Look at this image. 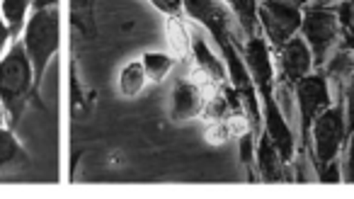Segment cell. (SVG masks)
Masks as SVG:
<instances>
[{
  "mask_svg": "<svg viewBox=\"0 0 354 199\" xmlns=\"http://www.w3.org/2000/svg\"><path fill=\"white\" fill-rule=\"evenodd\" d=\"M10 30H8L6 20H3V15H0V56H3V49L8 46V41H10Z\"/></svg>",
  "mask_w": 354,
  "mask_h": 199,
  "instance_id": "22",
  "label": "cell"
},
{
  "mask_svg": "<svg viewBox=\"0 0 354 199\" xmlns=\"http://www.w3.org/2000/svg\"><path fill=\"white\" fill-rule=\"evenodd\" d=\"M301 6L291 0H257V27L272 51L279 49L301 30Z\"/></svg>",
  "mask_w": 354,
  "mask_h": 199,
  "instance_id": "6",
  "label": "cell"
},
{
  "mask_svg": "<svg viewBox=\"0 0 354 199\" xmlns=\"http://www.w3.org/2000/svg\"><path fill=\"white\" fill-rule=\"evenodd\" d=\"M347 144V122H344L342 102L330 105L313 122L308 134V146L313 149V163L320 182H337V158Z\"/></svg>",
  "mask_w": 354,
  "mask_h": 199,
  "instance_id": "3",
  "label": "cell"
},
{
  "mask_svg": "<svg viewBox=\"0 0 354 199\" xmlns=\"http://www.w3.org/2000/svg\"><path fill=\"white\" fill-rule=\"evenodd\" d=\"M291 3H296V6H299V3H304V0H291Z\"/></svg>",
  "mask_w": 354,
  "mask_h": 199,
  "instance_id": "25",
  "label": "cell"
},
{
  "mask_svg": "<svg viewBox=\"0 0 354 199\" xmlns=\"http://www.w3.org/2000/svg\"><path fill=\"white\" fill-rule=\"evenodd\" d=\"M301 12L304 17H301L299 35L304 37L313 54V66L320 70L330 61V56L342 46V27H339L337 12L323 6H306L301 8Z\"/></svg>",
  "mask_w": 354,
  "mask_h": 199,
  "instance_id": "5",
  "label": "cell"
},
{
  "mask_svg": "<svg viewBox=\"0 0 354 199\" xmlns=\"http://www.w3.org/2000/svg\"><path fill=\"white\" fill-rule=\"evenodd\" d=\"M30 10H32V0H0V15L6 20L12 39H17L22 35Z\"/></svg>",
  "mask_w": 354,
  "mask_h": 199,
  "instance_id": "15",
  "label": "cell"
},
{
  "mask_svg": "<svg viewBox=\"0 0 354 199\" xmlns=\"http://www.w3.org/2000/svg\"><path fill=\"white\" fill-rule=\"evenodd\" d=\"M294 100L301 122V151H306L313 122L333 105V93H330V83L323 70H310L306 78H301L294 88Z\"/></svg>",
  "mask_w": 354,
  "mask_h": 199,
  "instance_id": "7",
  "label": "cell"
},
{
  "mask_svg": "<svg viewBox=\"0 0 354 199\" xmlns=\"http://www.w3.org/2000/svg\"><path fill=\"white\" fill-rule=\"evenodd\" d=\"M165 44L167 54L175 59H189L192 56V30L183 20V15H172L165 20Z\"/></svg>",
  "mask_w": 354,
  "mask_h": 199,
  "instance_id": "12",
  "label": "cell"
},
{
  "mask_svg": "<svg viewBox=\"0 0 354 199\" xmlns=\"http://www.w3.org/2000/svg\"><path fill=\"white\" fill-rule=\"evenodd\" d=\"M151 6L160 10L162 15H183V0H151Z\"/></svg>",
  "mask_w": 354,
  "mask_h": 199,
  "instance_id": "21",
  "label": "cell"
},
{
  "mask_svg": "<svg viewBox=\"0 0 354 199\" xmlns=\"http://www.w3.org/2000/svg\"><path fill=\"white\" fill-rule=\"evenodd\" d=\"M277 56V68H279V78H281V88L294 90L296 83L301 78L315 70L313 66V54H310L308 44L304 41L301 35H294L289 41L279 46L277 51H272Z\"/></svg>",
  "mask_w": 354,
  "mask_h": 199,
  "instance_id": "8",
  "label": "cell"
},
{
  "mask_svg": "<svg viewBox=\"0 0 354 199\" xmlns=\"http://www.w3.org/2000/svg\"><path fill=\"white\" fill-rule=\"evenodd\" d=\"M221 3H226L228 10L236 15L245 37L260 32V27H257V0H221Z\"/></svg>",
  "mask_w": 354,
  "mask_h": 199,
  "instance_id": "17",
  "label": "cell"
},
{
  "mask_svg": "<svg viewBox=\"0 0 354 199\" xmlns=\"http://www.w3.org/2000/svg\"><path fill=\"white\" fill-rule=\"evenodd\" d=\"M255 155H257V168H260L262 180L267 182H279L284 180V160H281L277 146L272 144V139L267 134H262L255 141Z\"/></svg>",
  "mask_w": 354,
  "mask_h": 199,
  "instance_id": "11",
  "label": "cell"
},
{
  "mask_svg": "<svg viewBox=\"0 0 354 199\" xmlns=\"http://www.w3.org/2000/svg\"><path fill=\"white\" fill-rule=\"evenodd\" d=\"M59 6V0H32V10H44V8Z\"/></svg>",
  "mask_w": 354,
  "mask_h": 199,
  "instance_id": "23",
  "label": "cell"
},
{
  "mask_svg": "<svg viewBox=\"0 0 354 199\" xmlns=\"http://www.w3.org/2000/svg\"><path fill=\"white\" fill-rule=\"evenodd\" d=\"M243 59H245L248 73L252 78V85L257 90V97L262 100V129L272 139V144L277 146L281 160L291 163L296 151V139L289 129L284 112H281L279 97L274 93L277 83V66H274V54H272L270 44L265 37L257 35L245 37V46H243Z\"/></svg>",
  "mask_w": 354,
  "mask_h": 199,
  "instance_id": "1",
  "label": "cell"
},
{
  "mask_svg": "<svg viewBox=\"0 0 354 199\" xmlns=\"http://www.w3.org/2000/svg\"><path fill=\"white\" fill-rule=\"evenodd\" d=\"M189 61H192V70H189V73L202 80L209 90L228 83L226 64H223V59H218V56L214 54L207 37H204L202 32L192 30V56H189Z\"/></svg>",
  "mask_w": 354,
  "mask_h": 199,
  "instance_id": "10",
  "label": "cell"
},
{
  "mask_svg": "<svg viewBox=\"0 0 354 199\" xmlns=\"http://www.w3.org/2000/svg\"><path fill=\"white\" fill-rule=\"evenodd\" d=\"M344 122H347V136L354 134V70L344 85Z\"/></svg>",
  "mask_w": 354,
  "mask_h": 199,
  "instance_id": "19",
  "label": "cell"
},
{
  "mask_svg": "<svg viewBox=\"0 0 354 199\" xmlns=\"http://www.w3.org/2000/svg\"><path fill=\"white\" fill-rule=\"evenodd\" d=\"M0 126H6V110H3V102H0Z\"/></svg>",
  "mask_w": 354,
  "mask_h": 199,
  "instance_id": "24",
  "label": "cell"
},
{
  "mask_svg": "<svg viewBox=\"0 0 354 199\" xmlns=\"http://www.w3.org/2000/svg\"><path fill=\"white\" fill-rule=\"evenodd\" d=\"M27 163H30V155L17 141L15 131L10 126H0V173L25 168Z\"/></svg>",
  "mask_w": 354,
  "mask_h": 199,
  "instance_id": "13",
  "label": "cell"
},
{
  "mask_svg": "<svg viewBox=\"0 0 354 199\" xmlns=\"http://www.w3.org/2000/svg\"><path fill=\"white\" fill-rule=\"evenodd\" d=\"M245 131H250V122H248L245 115L207 122V141L212 146H221L226 141L236 139V136H243Z\"/></svg>",
  "mask_w": 354,
  "mask_h": 199,
  "instance_id": "14",
  "label": "cell"
},
{
  "mask_svg": "<svg viewBox=\"0 0 354 199\" xmlns=\"http://www.w3.org/2000/svg\"><path fill=\"white\" fill-rule=\"evenodd\" d=\"M175 56H170L167 51H148V54L141 56L143 70H146L148 80L153 83H160L170 75V70L175 68Z\"/></svg>",
  "mask_w": 354,
  "mask_h": 199,
  "instance_id": "18",
  "label": "cell"
},
{
  "mask_svg": "<svg viewBox=\"0 0 354 199\" xmlns=\"http://www.w3.org/2000/svg\"><path fill=\"white\" fill-rule=\"evenodd\" d=\"M148 83H151V80H148L141 61H131V64H127L122 70H119L117 85H119V93H122L124 97H138Z\"/></svg>",
  "mask_w": 354,
  "mask_h": 199,
  "instance_id": "16",
  "label": "cell"
},
{
  "mask_svg": "<svg viewBox=\"0 0 354 199\" xmlns=\"http://www.w3.org/2000/svg\"><path fill=\"white\" fill-rule=\"evenodd\" d=\"M342 182L354 184V134L347 136V144H344V163H342Z\"/></svg>",
  "mask_w": 354,
  "mask_h": 199,
  "instance_id": "20",
  "label": "cell"
},
{
  "mask_svg": "<svg viewBox=\"0 0 354 199\" xmlns=\"http://www.w3.org/2000/svg\"><path fill=\"white\" fill-rule=\"evenodd\" d=\"M39 97L35 90V73L20 39H12L8 51L0 56V102L6 110L8 126L15 129L25 115L30 100Z\"/></svg>",
  "mask_w": 354,
  "mask_h": 199,
  "instance_id": "2",
  "label": "cell"
},
{
  "mask_svg": "<svg viewBox=\"0 0 354 199\" xmlns=\"http://www.w3.org/2000/svg\"><path fill=\"white\" fill-rule=\"evenodd\" d=\"M22 46L27 51V59L32 64L35 73V90L39 95L41 80H44L46 66L54 59V54L61 46V15L59 6L44 8V10H32L27 17V25L22 30Z\"/></svg>",
  "mask_w": 354,
  "mask_h": 199,
  "instance_id": "4",
  "label": "cell"
},
{
  "mask_svg": "<svg viewBox=\"0 0 354 199\" xmlns=\"http://www.w3.org/2000/svg\"><path fill=\"white\" fill-rule=\"evenodd\" d=\"M209 88L192 73L180 75L175 80L170 97V120L172 122H187L194 117H202L204 107H207Z\"/></svg>",
  "mask_w": 354,
  "mask_h": 199,
  "instance_id": "9",
  "label": "cell"
}]
</instances>
